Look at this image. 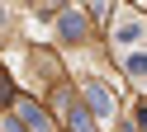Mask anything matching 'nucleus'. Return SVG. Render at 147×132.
<instances>
[{"instance_id":"nucleus-3","label":"nucleus","mask_w":147,"mask_h":132,"mask_svg":"<svg viewBox=\"0 0 147 132\" xmlns=\"http://www.w3.org/2000/svg\"><path fill=\"white\" fill-rule=\"evenodd\" d=\"M19 113L29 118V127H33V132H48V118H43V109H38V104H29V99H24V104H19Z\"/></svg>"},{"instance_id":"nucleus-1","label":"nucleus","mask_w":147,"mask_h":132,"mask_svg":"<svg viewBox=\"0 0 147 132\" xmlns=\"http://www.w3.org/2000/svg\"><path fill=\"white\" fill-rule=\"evenodd\" d=\"M142 38H147V24H142V19H133V14H128V19H119V43H142Z\"/></svg>"},{"instance_id":"nucleus-7","label":"nucleus","mask_w":147,"mask_h":132,"mask_svg":"<svg viewBox=\"0 0 147 132\" xmlns=\"http://www.w3.org/2000/svg\"><path fill=\"white\" fill-rule=\"evenodd\" d=\"M71 127H76V132H90V118H86L81 109H71Z\"/></svg>"},{"instance_id":"nucleus-8","label":"nucleus","mask_w":147,"mask_h":132,"mask_svg":"<svg viewBox=\"0 0 147 132\" xmlns=\"http://www.w3.org/2000/svg\"><path fill=\"white\" fill-rule=\"evenodd\" d=\"M86 5H90V14L100 19V14H105V9H109V0H86Z\"/></svg>"},{"instance_id":"nucleus-4","label":"nucleus","mask_w":147,"mask_h":132,"mask_svg":"<svg viewBox=\"0 0 147 132\" xmlns=\"http://www.w3.org/2000/svg\"><path fill=\"white\" fill-rule=\"evenodd\" d=\"M57 28H62V33L71 38V43H76V38L86 33V24H81V14H62V19H57Z\"/></svg>"},{"instance_id":"nucleus-9","label":"nucleus","mask_w":147,"mask_h":132,"mask_svg":"<svg viewBox=\"0 0 147 132\" xmlns=\"http://www.w3.org/2000/svg\"><path fill=\"white\" fill-rule=\"evenodd\" d=\"M10 132H24V127H19V123H10Z\"/></svg>"},{"instance_id":"nucleus-2","label":"nucleus","mask_w":147,"mask_h":132,"mask_svg":"<svg viewBox=\"0 0 147 132\" xmlns=\"http://www.w3.org/2000/svg\"><path fill=\"white\" fill-rule=\"evenodd\" d=\"M86 99H90V109H95L100 118H109V113H114V99H109V90H105V85H95V80H90Z\"/></svg>"},{"instance_id":"nucleus-5","label":"nucleus","mask_w":147,"mask_h":132,"mask_svg":"<svg viewBox=\"0 0 147 132\" xmlns=\"http://www.w3.org/2000/svg\"><path fill=\"white\" fill-rule=\"evenodd\" d=\"M128 75H147V57H142V52L128 57Z\"/></svg>"},{"instance_id":"nucleus-6","label":"nucleus","mask_w":147,"mask_h":132,"mask_svg":"<svg viewBox=\"0 0 147 132\" xmlns=\"http://www.w3.org/2000/svg\"><path fill=\"white\" fill-rule=\"evenodd\" d=\"M10 99H14V85H10V75L0 71V104H10Z\"/></svg>"}]
</instances>
